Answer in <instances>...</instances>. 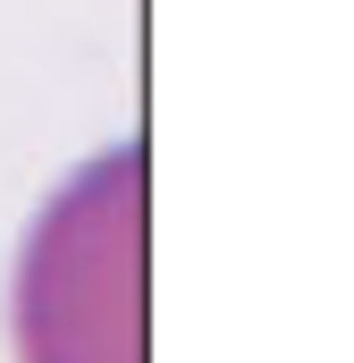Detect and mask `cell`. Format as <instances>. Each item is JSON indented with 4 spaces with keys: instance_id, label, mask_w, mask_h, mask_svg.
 Wrapping results in <instances>:
<instances>
[{
    "instance_id": "6da1fadb",
    "label": "cell",
    "mask_w": 354,
    "mask_h": 363,
    "mask_svg": "<svg viewBox=\"0 0 354 363\" xmlns=\"http://www.w3.org/2000/svg\"><path fill=\"white\" fill-rule=\"evenodd\" d=\"M17 363H144V161L101 144L51 186L8 271Z\"/></svg>"
}]
</instances>
